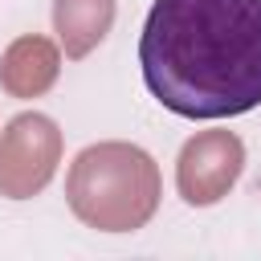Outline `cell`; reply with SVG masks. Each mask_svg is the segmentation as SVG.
<instances>
[{"label": "cell", "mask_w": 261, "mask_h": 261, "mask_svg": "<svg viewBox=\"0 0 261 261\" xmlns=\"http://www.w3.org/2000/svg\"><path fill=\"white\" fill-rule=\"evenodd\" d=\"M61 73V53L45 37H16L0 57V86L12 98H41Z\"/></svg>", "instance_id": "5b68a950"}, {"label": "cell", "mask_w": 261, "mask_h": 261, "mask_svg": "<svg viewBox=\"0 0 261 261\" xmlns=\"http://www.w3.org/2000/svg\"><path fill=\"white\" fill-rule=\"evenodd\" d=\"M114 24V0H53V33L65 57H86Z\"/></svg>", "instance_id": "8992f818"}, {"label": "cell", "mask_w": 261, "mask_h": 261, "mask_svg": "<svg viewBox=\"0 0 261 261\" xmlns=\"http://www.w3.org/2000/svg\"><path fill=\"white\" fill-rule=\"evenodd\" d=\"M61 163V130L45 114H16L0 130V196H37Z\"/></svg>", "instance_id": "3957f363"}, {"label": "cell", "mask_w": 261, "mask_h": 261, "mask_svg": "<svg viewBox=\"0 0 261 261\" xmlns=\"http://www.w3.org/2000/svg\"><path fill=\"white\" fill-rule=\"evenodd\" d=\"M245 147L232 130H200L175 159V188L192 208H208L241 179Z\"/></svg>", "instance_id": "277c9868"}, {"label": "cell", "mask_w": 261, "mask_h": 261, "mask_svg": "<svg viewBox=\"0 0 261 261\" xmlns=\"http://www.w3.org/2000/svg\"><path fill=\"white\" fill-rule=\"evenodd\" d=\"M69 208L98 232H135L159 208V167L135 143H94L65 175Z\"/></svg>", "instance_id": "7a4b0ae2"}, {"label": "cell", "mask_w": 261, "mask_h": 261, "mask_svg": "<svg viewBox=\"0 0 261 261\" xmlns=\"http://www.w3.org/2000/svg\"><path fill=\"white\" fill-rule=\"evenodd\" d=\"M139 65L151 98L179 118L261 106V0H155Z\"/></svg>", "instance_id": "6da1fadb"}]
</instances>
